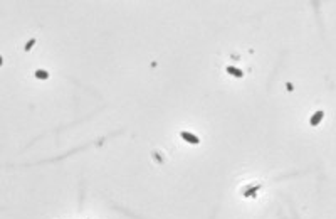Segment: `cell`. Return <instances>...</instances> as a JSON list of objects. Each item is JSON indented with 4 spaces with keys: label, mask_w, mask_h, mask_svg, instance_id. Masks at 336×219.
<instances>
[{
    "label": "cell",
    "mask_w": 336,
    "mask_h": 219,
    "mask_svg": "<svg viewBox=\"0 0 336 219\" xmlns=\"http://www.w3.org/2000/svg\"><path fill=\"white\" fill-rule=\"evenodd\" d=\"M180 138H181V140H185V142H188V143H192V145H198V143H200V138L197 137L195 133L187 131V130L180 131Z\"/></svg>",
    "instance_id": "obj_1"
},
{
    "label": "cell",
    "mask_w": 336,
    "mask_h": 219,
    "mask_svg": "<svg viewBox=\"0 0 336 219\" xmlns=\"http://www.w3.org/2000/svg\"><path fill=\"white\" fill-rule=\"evenodd\" d=\"M323 118H324V111H323V110H319V111H316L314 115L309 118V125H311V126H318V125L321 123Z\"/></svg>",
    "instance_id": "obj_2"
},
{
    "label": "cell",
    "mask_w": 336,
    "mask_h": 219,
    "mask_svg": "<svg viewBox=\"0 0 336 219\" xmlns=\"http://www.w3.org/2000/svg\"><path fill=\"white\" fill-rule=\"evenodd\" d=\"M225 71H227L230 76H234V78H242V76H244V71L239 68H235V66H227Z\"/></svg>",
    "instance_id": "obj_3"
},
{
    "label": "cell",
    "mask_w": 336,
    "mask_h": 219,
    "mask_svg": "<svg viewBox=\"0 0 336 219\" xmlns=\"http://www.w3.org/2000/svg\"><path fill=\"white\" fill-rule=\"evenodd\" d=\"M261 189V185H252V187H249V189H245V192H244V197H252V196H255L257 194V191Z\"/></svg>",
    "instance_id": "obj_4"
},
{
    "label": "cell",
    "mask_w": 336,
    "mask_h": 219,
    "mask_svg": "<svg viewBox=\"0 0 336 219\" xmlns=\"http://www.w3.org/2000/svg\"><path fill=\"white\" fill-rule=\"evenodd\" d=\"M49 71H46V69H37L35 71V78L37 79H49Z\"/></svg>",
    "instance_id": "obj_5"
},
{
    "label": "cell",
    "mask_w": 336,
    "mask_h": 219,
    "mask_svg": "<svg viewBox=\"0 0 336 219\" xmlns=\"http://www.w3.org/2000/svg\"><path fill=\"white\" fill-rule=\"evenodd\" d=\"M34 44H35V39H30V41L25 44V51H30V49L34 47Z\"/></svg>",
    "instance_id": "obj_6"
}]
</instances>
